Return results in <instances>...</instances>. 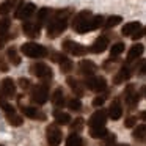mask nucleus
Listing matches in <instances>:
<instances>
[{
    "mask_svg": "<svg viewBox=\"0 0 146 146\" xmlns=\"http://www.w3.org/2000/svg\"><path fill=\"white\" fill-rule=\"evenodd\" d=\"M68 107L71 108L72 111H79V110H82V102H80V99H71L69 102H68Z\"/></svg>",
    "mask_w": 146,
    "mask_h": 146,
    "instance_id": "nucleus-38",
    "label": "nucleus"
},
{
    "mask_svg": "<svg viewBox=\"0 0 146 146\" xmlns=\"http://www.w3.org/2000/svg\"><path fill=\"white\" fill-rule=\"evenodd\" d=\"M140 27H141V25H140V22H129V24H126V25L123 27L121 33H123L124 36H132L133 33L140 29Z\"/></svg>",
    "mask_w": 146,
    "mask_h": 146,
    "instance_id": "nucleus-29",
    "label": "nucleus"
},
{
    "mask_svg": "<svg viewBox=\"0 0 146 146\" xmlns=\"http://www.w3.org/2000/svg\"><path fill=\"white\" fill-rule=\"evenodd\" d=\"M7 121H8V124H10V126H14V127L22 126V123H24L22 116L16 115V111H11V113H7Z\"/></svg>",
    "mask_w": 146,
    "mask_h": 146,
    "instance_id": "nucleus-30",
    "label": "nucleus"
},
{
    "mask_svg": "<svg viewBox=\"0 0 146 146\" xmlns=\"http://www.w3.org/2000/svg\"><path fill=\"white\" fill-rule=\"evenodd\" d=\"M132 135H133L135 140H146V123L140 124L138 127H135V130H133Z\"/></svg>",
    "mask_w": 146,
    "mask_h": 146,
    "instance_id": "nucleus-33",
    "label": "nucleus"
},
{
    "mask_svg": "<svg viewBox=\"0 0 146 146\" xmlns=\"http://www.w3.org/2000/svg\"><path fill=\"white\" fill-rule=\"evenodd\" d=\"M21 52L29 58H44L49 54L47 49L38 42H24L21 46Z\"/></svg>",
    "mask_w": 146,
    "mask_h": 146,
    "instance_id": "nucleus-2",
    "label": "nucleus"
},
{
    "mask_svg": "<svg viewBox=\"0 0 146 146\" xmlns=\"http://www.w3.org/2000/svg\"><path fill=\"white\" fill-rule=\"evenodd\" d=\"M10 27H11V21L8 17H3V19H0V49L5 46V42L11 38L10 33Z\"/></svg>",
    "mask_w": 146,
    "mask_h": 146,
    "instance_id": "nucleus-13",
    "label": "nucleus"
},
{
    "mask_svg": "<svg viewBox=\"0 0 146 146\" xmlns=\"http://www.w3.org/2000/svg\"><path fill=\"white\" fill-rule=\"evenodd\" d=\"M140 98H141V94L135 91V86H133L132 83L126 86V90H124V99H126V104L129 105L130 108H135L137 105H138Z\"/></svg>",
    "mask_w": 146,
    "mask_h": 146,
    "instance_id": "nucleus-7",
    "label": "nucleus"
},
{
    "mask_svg": "<svg viewBox=\"0 0 146 146\" xmlns=\"http://www.w3.org/2000/svg\"><path fill=\"white\" fill-rule=\"evenodd\" d=\"M107 47H108V38L107 36H99V38L91 44L90 52H93V54H102Z\"/></svg>",
    "mask_w": 146,
    "mask_h": 146,
    "instance_id": "nucleus-18",
    "label": "nucleus"
},
{
    "mask_svg": "<svg viewBox=\"0 0 146 146\" xmlns=\"http://www.w3.org/2000/svg\"><path fill=\"white\" fill-rule=\"evenodd\" d=\"M17 82H19V86H21L22 90H29L30 86H32V85H30V80H29V79H25V77H21V79L17 80Z\"/></svg>",
    "mask_w": 146,
    "mask_h": 146,
    "instance_id": "nucleus-40",
    "label": "nucleus"
},
{
    "mask_svg": "<svg viewBox=\"0 0 146 146\" xmlns=\"http://www.w3.org/2000/svg\"><path fill=\"white\" fill-rule=\"evenodd\" d=\"M105 146H129V145H113L111 143V145H105Z\"/></svg>",
    "mask_w": 146,
    "mask_h": 146,
    "instance_id": "nucleus-46",
    "label": "nucleus"
},
{
    "mask_svg": "<svg viewBox=\"0 0 146 146\" xmlns=\"http://www.w3.org/2000/svg\"><path fill=\"white\" fill-rule=\"evenodd\" d=\"M49 99V88L47 85H35L32 88V93H30V101L36 105H42L46 104Z\"/></svg>",
    "mask_w": 146,
    "mask_h": 146,
    "instance_id": "nucleus-3",
    "label": "nucleus"
},
{
    "mask_svg": "<svg viewBox=\"0 0 146 146\" xmlns=\"http://www.w3.org/2000/svg\"><path fill=\"white\" fill-rule=\"evenodd\" d=\"M145 52V47L141 44H133L132 47L129 49V54H127V61H133L138 57H141V54Z\"/></svg>",
    "mask_w": 146,
    "mask_h": 146,
    "instance_id": "nucleus-24",
    "label": "nucleus"
},
{
    "mask_svg": "<svg viewBox=\"0 0 146 146\" xmlns=\"http://www.w3.org/2000/svg\"><path fill=\"white\" fill-rule=\"evenodd\" d=\"M121 21H123V17H121V16H110L107 21H105L104 27H105V29H111V27L121 24Z\"/></svg>",
    "mask_w": 146,
    "mask_h": 146,
    "instance_id": "nucleus-35",
    "label": "nucleus"
},
{
    "mask_svg": "<svg viewBox=\"0 0 146 146\" xmlns=\"http://www.w3.org/2000/svg\"><path fill=\"white\" fill-rule=\"evenodd\" d=\"M0 91L3 93L8 99L14 98V94H16V83H14V80L10 79V77H5L0 82Z\"/></svg>",
    "mask_w": 146,
    "mask_h": 146,
    "instance_id": "nucleus-11",
    "label": "nucleus"
},
{
    "mask_svg": "<svg viewBox=\"0 0 146 146\" xmlns=\"http://www.w3.org/2000/svg\"><path fill=\"white\" fill-rule=\"evenodd\" d=\"M108 130L105 129V126L102 127H90V135H91V138H105V137L108 135Z\"/></svg>",
    "mask_w": 146,
    "mask_h": 146,
    "instance_id": "nucleus-27",
    "label": "nucleus"
},
{
    "mask_svg": "<svg viewBox=\"0 0 146 146\" xmlns=\"http://www.w3.org/2000/svg\"><path fill=\"white\" fill-rule=\"evenodd\" d=\"M52 104L55 105V107H63L64 105V93H63V88H57L54 93H52V98H50Z\"/></svg>",
    "mask_w": 146,
    "mask_h": 146,
    "instance_id": "nucleus-23",
    "label": "nucleus"
},
{
    "mask_svg": "<svg viewBox=\"0 0 146 146\" xmlns=\"http://www.w3.org/2000/svg\"><path fill=\"white\" fill-rule=\"evenodd\" d=\"M54 118H55V123L57 124H63V126H66V124L71 123V116H69V113H66V111L55 110L54 111Z\"/></svg>",
    "mask_w": 146,
    "mask_h": 146,
    "instance_id": "nucleus-26",
    "label": "nucleus"
},
{
    "mask_svg": "<svg viewBox=\"0 0 146 146\" xmlns=\"http://www.w3.org/2000/svg\"><path fill=\"white\" fill-rule=\"evenodd\" d=\"M104 102H105V96H98V98L93 99V105L94 107H102Z\"/></svg>",
    "mask_w": 146,
    "mask_h": 146,
    "instance_id": "nucleus-41",
    "label": "nucleus"
},
{
    "mask_svg": "<svg viewBox=\"0 0 146 146\" xmlns=\"http://www.w3.org/2000/svg\"><path fill=\"white\" fill-rule=\"evenodd\" d=\"M7 99H8L7 96H5L3 93L0 91V108H2V110H3L5 113H11V111H14V107L7 101Z\"/></svg>",
    "mask_w": 146,
    "mask_h": 146,
    "instance_id": "nucleus-31",
    "label": "nucleus"
},
{
    "mask_svg": "<svg viewBox=\"0 0 146 146\" xmlns=\"http://www.w3.org/2000/svg\"><path fill=\"white\" fill-rule=\"evenodd\" d=\"M83 126H85V121H83V118H76L72 123H69L71 132H80V130L83 129Z\"/></svg>",
    "mask_w": 146,
    "mask_h": 146,
    "instance_id": "nucleus-34",
    "label": "nucleus"
},
{
    "mask_svg": "<svg viewBox=\"0 0 146 146\" xmlns=\"http://www.w3.org/2000/svg\"><path fill=\"white\" fill-rule=\"evenodd\" d=\"M130 76H132V71H130V68L123 66L116 74H115V77H113V83H115V85L124 83L126 80H129V79H130Z\"/></svg>",
    "mask_w": 146,
    "mask_h": 146,
    "instance_id": "nucleus-19",
    "label": "nucleus"
},
{
    "mask_svg": "<svg viewBox=\"0 0 146 146\" xmlns=\"http://www.w3.org/2000/svg\"><path fill=\"white\" fill-rule=\"evenodd\" d=\"M22 113L25 115L27 118H32V119H41L46 121V115L42 111H39L38 108H33V107H21Z\"/></svg>",
    "mask_w": 146,
    "mask_h": 146,
    "instance_id": "nucleus-21",
    "label": "nucleus"
},
{
    "mask_svg": "<svg viewBox=\"0 0 146 146\" xmlns=\"http://www.w3.org/2000/svg\"><path fill=\"white\" fill-rule=\"evenodd\" d=\"M105 24V21H104V16H93L91 19L88 21V24H86L85 27H83V30H82V35L83 33H88V32H93V30H98V29H101L102 25Z\"/></svg>",
    "mask_w": 146,
    "mask_h": 146,
    "instance_id": "nucleus-16",
    "label": "nucleus"
},
{
    "mask_svg": "<svg viewBox=\"0 0 146 146\" xmlns=\"http://www.w3.org/2000/svg\"><path fill=\"white\" fill-rule=\"evenodd\" d=\"M63 50L69 52L71 55H76V57H82V55H85L86 52H88V49H86L85 46L79 44V42L66 39V41H63Z\"/></svg>",
    "mask_w": 146,
    "mask_h": 146,
    "instance_id": "nucleus-8",
    "label": "nucleus"
},
{
    "mask_svg": "<svg viewBox=\"0 0 146 146\" xmlns=\"http://www.w3.org/2000/svg\"><path fill=\"white\" fill-rule=\"evenodd\" d=\"M105 121H107V111L98 110L91 115L88 124H90V127H102V126H105Z\"/></svg>",
    "mask_w": 146,
    "mask_h": 146,
    "instance_id": "nucleus-15",
    "label": "nucleus"
},
{
    "mask_svg": "<svg viewBox=\"0 0 146 146\" xmlns=\"http://www.w3.org/2000/svg\"><path fill=\"white\" fill-rule=\"evenodd\" d=\"M30 72L33 76H36L38 79H42V80H50L54 77V72H52L50 66H47L46 63H35L30 66Z\"/></svg>",
    "mask_w": 146,
    "mask_h": 146,
    "instance_id": "nucleus-4",
    "label": "nucleus"
},
{
    "mask_svg": "<svg viewBox=\"0 0 146 146\" xmlns=\"http://www.w3.org/2000/svg\"><path fill=\"white\" fill-rule=\"evenodd\" d=\"M52 57H54V61H57V63L60 64L61 72L68 74V72H71V71L74 69V63H72V61H71L68 57H64L63 54H58V52H52Z\"/></svg>",
    "mask_w": 146,
    "mask_h": 146,
    "instance_id": "nucleus-10",
    "label": "nucleus"
},
{
    "mask_svg": "<svg viewBox=\"0 0 146 146\" xmlns=\"http://www.w3.org/2000/svg\"><path fill=\"white\" fill-rule=\"evenodd\" d=\"M49 14H50V10H49V8H41V10L38 11V17H36V21H38V22L42 25V24L47 21Z\"/></svg>",
    "mask_w": 146,
    "mask_h": 146,
    "instance_id": "nucleus-36",
    "label": "nucleus"
},
{
    "mask_svg": "<svg viewBox=\"0 0 146 146\" xmlns=\"http://www.w3.org/2000/svg\"><path fill=\"white\" fill-rule=\"evenodd\" d=\"M8 69H10V68H8V64H7V61H5V58L0 55V71H2V72H8Z\"/></svg>",
    "mask_w": 146,
    "mask_h": 146,
    "instance_id": "nucleus-43",
    "label": "nucleus"
},
{
    "mask_svg": "<svg viewBox=\"0 0 146 146\" xmlns=\"http://www.w3.org/2000/svg\"><path fill=\"white\" fill-rule=\"evenodd\" d=\"M86 88L91 90V91H96V93H101L107 88V82H105L104 77H94V76H90L86 77V82H85Z\"/></svg>",
    "mask_w": 146,
    "mask_h": 146,
    "instance_id": "nucleus-9",
    "label": "nucleus"
},
{
    "mask_svg": "<svg viewBox=\"0 0 146 146\" xmlns=\"http://www.w3.org/2000/svg\"><path fill=\"white\" fill-rule=\"evenodd\" d=\"M140 74H146V63L143 64L141 68H140Z\"/></svg>",
    "mask_w": 146,
    "mask_h": 146,
    "instance_id": "nucleus-44",
    "label": "nucleus"
},
{
    "mask_svg": "<svg viewBox=\"0 0 146 146\" xmlns=\"http://www.w3.org/2000/svg\"><path fill=\"white\" fill-rule=\"evenodd\" d=\"M140 118H141L143 121H146V110H145V111H141V113H140Z\"/></svg>",
    "mask_w": 146,
    "mask_h": 146,
    "instance_id": "nucleus-45",
    "label": "nucleus"
},
{
    "mask_svg": "<svg viewBox=\"0 0 146 146\" xmlns=\"http://www.w3.org/2000/svg\"><path fill=\"white\" fill-rule=\"evenodd\" d=\"M66 83L69 85V88L72 90V93L76 96H83V86H82V83H80L77 79H74V77H68Z\"/></svg>",
    "mask_w": 146,
    "mask_h": 146,
    "instance_id": "nucleus-22",
    "label": "nucleus"
},
{
    "mask_svg": "<svg viewBox=\"0 0 146 146\" xmlns=\"http://www.w3.org/2000/svg\"><path fill=\"white\" fill-rule=\"evenodd\" d=\"M19 0H5L0 3V16H7L10 11H13V8L17 5Z\"/></svg>",
    "mask_w": 146,
    "mask_h": 146,
    "instance_id": "nucleus-25",
    "label": "nucleus"
},
{
    "mask_svg": "<svg viewBox=\"0 0 146 146\" xmlns=\"http://www.w3.org/2000/svg\"><path fill=\"white\" fill-rule=\"evenodd\" d=\"M7 57H8V60H10V63H13V66H19L21 64V57H19V54H17L16 47H8Z\"/></svg>",
    "mask_w": 146,
    "mask_h": 146,
    "instance_id": "nucleus-28",
    "label": "nucleus"
},
{
    "mask_svg": "<svg viewBox=\"0 0 146 146\" xmlns=\"http://www.w3.org/2000/svg\"><path fill=\"white\" fill-rule=\"evenodd\" d=\"M121 115H123V107H121L119 99L116 98L113 102H111L110 108H108V116H110L113 121H116V119H119V118H121Z\"/></svg>",
    "mask_w": 146,
    "mask_h": 146,
    "instance_id": "nucleus-20",
    "label": "nucleus"
},
{
    "mask_svg": "<svg viewBox=\"0 0 146 146\" xmlns=\"http://www.w3.org/2000/svg\"><path fill=\"white\" fill-rule=\"evenodd\" d=\"M123 50H124V44H123V42H116V44H113V46H111V49H110L111 58H115V57H118L119 54H123Z\"/></svg>",
    "mask_w": 146,
    "mask_h": 146,
    "instance_id": "nucleus-37",
    "label": "nucleus"
},
{
    "mask_svg": "<svg viewBox=\"0 0 146 146\" xmlns=\"http://www.w3.org/2000/svg\"><path fill=\"white\" fill-rule=\"evenodd\" d=\"M135 121H137L135 116H127L126 121H124V126H126V127H133V126H135Z\"/></svg>",
    "mask_w": 146,
    "mask_h": 146,
    "instance_id": "nucleus-42",
    "label": "nucleus"
},
{
    "mask_svg": "<svg viewBox=\"0 0 146 146\" xmlns=\"http://www.w3.org/2000/svg\"><path fill=\"white\" fill-rule=\"evenodd\" d=\"M22 30H24V33H25L29 38L35 39V38H38L39 33H41V24H39L38 21H36V22H30V21H27V22H24Z\"/></svg>",
    "mask_w": 146,
    "mask_h": 146,
    "instance_id": "nucleus-12",
    "label": "nucleus"
},
{
    "mask_svg": "<svg viewBox=\"0 0 146 146\" xmlns=\"http://www.w3.org/2000/svg\"><path fill=\"white\" fill-rule=\"evenodd\" d=\"M0 146H2V145H0Z\"/></svg>",
    "mask_w": 146,
    "mask_h": 146,
    "instance_id": "nucleus-47",
    "label": "nucleus"
},
{
    "mask_svg": "<svg viewBox=\"0 0 146 146\" xmlns=\"http://www.w3.org/2000/svg\"><path fill=\"white\" fill-rule=\"evenodd\" d=\"M145 35H146V27H140V29H138V30H137V32L132 35V39H133V41H137V39L143 38Z\"/></svg>",
    "mask_w": 146,
    "mask_h": 146,
    "instance_id": "nucleus-39",
    "label": "nucleus"
},
{
    "mask_svg": "<svg viewBox=\"0 0 146 146\" xmlns=\"http://www.w3.org/2000/svg\"><path fill=\"white\" fill-rule=\"evenodd\" d=\"M82 143H83L82 137L77 135V133H71L66 138V146H82Z\"/></svg>",
    "mask_w": 146,
    "mask_h": 146,
    "instance_id": "nucleus-32",
    "label": "nucleus"
},
{
    "mask_svg": "<svg viewBox=\"0 0 146 146\" xmlns=\"http://www.w3.org/2000/svg\"><path fill=\"white\" fill-rule=\"evenodd\" d=\"M79 71H80V74H83L85 77H90L98 71V66L90 60H82L79 63Z\"/></svg>",
    "mask_w": 146,
    "mask_h": 146,
    "instance_id": "nucleus-17",
    "label": "nucleus"
},
{
    "mask_svg": "<svg viewBox=\"0 0 146 146\" xmlns=\"http://www.w3.org/2000/svg\"><path fill=\"white\" fill-rule=\"evenodd\" d=\"M61 138H63V135L57 124H50L46 127V140H47L49 146H60Z\"/></svg>",
    "mask_w": 146,
    "mask_h": 146,
    "instance_id": "nucleus-5",
    "label": "nucleus"
},
{
    "mask_svg": "<svg viewBox=\"0 0 146 146\" xmlns=\"http://www.w3.org/2000/svg\"><path fill=\"white\" fill-rule=\"evenodd\" d=\"M93 17V14H91V11H88V10H83V11H80L79 14H77L76 17H74V21H72V29L76 30L77 33H80L82 35V30H83V27L88 24V21Z\"/></svg>",
    "mask_w": 146,
    "mask_h": 146,
    "instance_id": "nucleus-6",
    "label": "nucleus"
},
{
    "mask_svg": "<svg viewBox=\"0 0 146 146\" xmlns=\"http://www.w3.org/2000/svg\"><path fill=\"white\" fill-rule=\"evenodd\" d=\"M35 10H36V7L33 3H30V2H27V3H22L19 8H17V11H16V19H22V21H25V19H29L30 16H32L33 13H35Z\"/></svg>",
    "mask_w": 146,
    "mask_h": 146,
    "instance_id": "nucleus-14",
    "label": "nucleus"
},
{
    "mask_svg": "<svg viewBox=\"0 0 146 146\" xmlns=\"http://www.w3.org/2000/svg\"><path fill=\"white\" fill-rule=\"evenodd\" d=\"M71 13H72L71 8L55 11L54 17L50 19V22H49V25H47V36H49V38H57V36H60L61 33L66 30L68 17H69Z\"/></svg>",
    "mask_w": 146,
    "mask_h": 146,
    "instance_id": "nucleus-1",
    "label": "nucleus"
}]
</instances>
